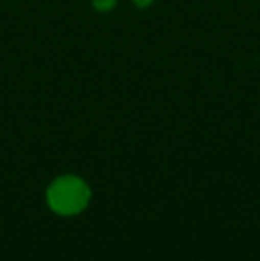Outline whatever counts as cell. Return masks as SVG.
<instances>
[{"mask_svg": "<svg viewBox=\"0 0 260 261\" xmlns=\"http://www.w3.org/2000/svg\"><path fill=\"white\" fill-rule=\"evenodd\" d=\"M45 199L49 208L59 217H75L86 212L91 203V187L80 176L63 174L46 187Z\"/></svg>", "mask_w": 260, "mask_h": 261, "instance_id": "cell-1", "label": "cell"}, {"mask_svg": "<svg viewBox=\"0 0 260 261\" xmlns=\"http://www.w3.org/2000/svg\"><path fill=\"white\" fill-rule=\"evenodd\" d=\"M94 6H97L98 9H102V11L111 9V7L114 6V0H94Z\"/></svg>", "mask_w": 260, "mask_h": 261, "instance_id": "cell-2", "label": "cell"}, {"mask_svg": "<svg viewBox=\"0 0 260 261\" xmlns=\"http://www.w3.org/2000/svg\"><path fill=\"white\" fill-rule=\"evenodd\" d=\"M150 0H135V4H139V6H146Z\"/></svg>", "mask_w": 260, "mask_h": 261, "instance_id": "cell-3", "label": "cell"}]
</instances>
